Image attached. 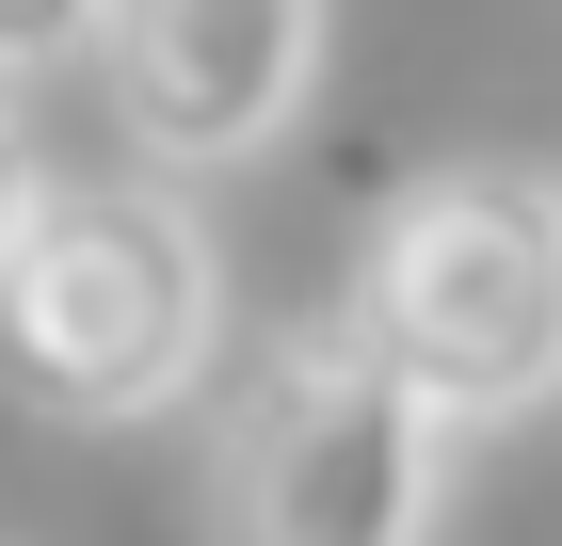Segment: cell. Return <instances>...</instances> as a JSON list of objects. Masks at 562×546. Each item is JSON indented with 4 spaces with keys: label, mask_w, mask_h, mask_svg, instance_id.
<instances>
[{
    "label": "cell",
    "mask_w": 562,
    "mask_h": 546,
    "mask_svg": "<svg viewBox=\"0 0 562 546\" xmlns=\"http://www.w3.org/2000/svg\"><path fill=\"white\" fill-rule=\"evenodd\" d=\"M97 81L130 161L161 177H225L322 81V0H97Z\"/></svg>",
    "instance_id": "obj_4"
},
{
    "label": "cell",
    "mask_w": 562,
    "mask_h": 546,
    "mask_svg": "<svg viewBox=\"0 0 562 546\" xmlns=\"http://www.w3.org/2000/svg\"><path fill=\"white\" fill-rule=\"evenodd\" d=\"M33 210H48V161H33V129L0 113V274H16V242H33Z\"/></svg>",
    "instance_id": "obj_6"
},
{
    "label": "cell",
    "mask_w": 562,
    "mask_h": 546,
    "mask_svg": "<svg viewBox=\"0 0 562 546\" xmlns=\"http://www.w3.org/2000/svg\"><path fill=\"white\" fill-rule=\"evenodd\" d=\"M65 48H97V0H0V81H33Z\"/></svg>",
    "instance_id": "obj_5"
},
{
    "label": "cell",
    "mask_w": 562,
    "mask_h": 546,
    "mask_svg": "<svg viewBox=\"0 0 562 546\" xmlns=\"http://www.w3.org/2000/svg\"><path fill=\"white\" fill-rule=\"evenodd\" d=\"M210 354H225L210 225L161 177H65L0 274V386L65 434H130L161 402H193Z\"/></svg>",
    "instance_id": "obj_1"
},
{
    "label": "cell",
    "mask_w": 562,
    "mask_h": 546,
    "mask_svg": "<svg viewBox=\"0 0 562 546\" xmlns=\"http://www.w3.org/2000/svg\"><path fill=\"white\" fill-rule=\"evenodd\" d=\"M450 419L370 354L353 305L273 322L210 419V546H434Z\"/></svg>",
    "instance_id": "obj_3"
},
{
    "label": "cell",
    "mask_w": 562,
    "mask_h": 546,
    "mask_svg": "<svg viewBox=\"0 0 562 546\" xmlns=\"http://www.w3.org/2000/svg\"><path fill=\"white\" fill-rule=\"evenodd\" d=\"M353 322L450 434L562 402V177L530 161L402 177L353 242Z\"/></svg>",
    "instance_id": "obj_2"
}]
</instances>
